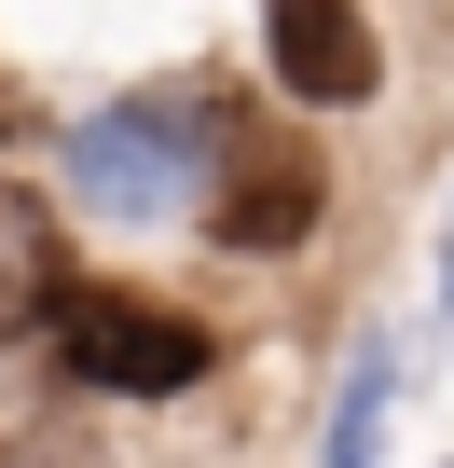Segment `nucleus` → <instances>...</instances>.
Wrapping results in <instances>:
<instances>
[{"label": "nucleus", "instance_id": "obj_3", "mask_svg": "<svg viewBox=\"0 0 454 468\" xmlns=\"http://www.w3.org/2000/svg\"><path fill=\"white\" fill-rule=\"evenodd\" d=\"M262 56H276V83H290V97H317V111H358V97L385 83V56H372V15H358V0H262Z\"/></svg>", "mask_w": 454, "mask_h": 468}, {"label": "nucleus", "instance_id": "obj_4", "mask_svg": "<svg viewBox=\"0 0 454 468\" xmlns=\"http://www.w3.org/2000/svg\"><path fill=\"white\" fill-rule=\"evenodd\" d=\"M317 207H331V179H317L303 152H248L235 193L206 207V234H220V249H248V262H276V249H303V234H317Z\"/></svg>", "mask_w": 454, "mask_h": 468}, {"label": "nucleus", "instance_id": "obj_7", "mask_svg": "<svg viewBox=\"0 0 454 468\" xmlns=\"http://www.w3.org/2000/svg\"><path fill=\"white\" fill-rule=\"evenodd\" d=\"M440 276H454V249H440Z\"/></svg>", "mask_w": 454, "mask_h": 468}, {"label": "nucleus", "instance_id": "obj_6", "mask_svg": "<svg viewBox=\"0 0 454 468\" xmlns=\"http://www.w3.org/2000/svg\"><path fill=\"white\" fill-rule=\"evenodd\" d=\"M28 303H56V262H42V234H28V220H0V331H15Z\"/></svg>", "mask_w": 454, "mask_h": 468}, {"label": "nucleus", "instance_id": "obj_1", "mask_svg": "<svg viewBox=\"0 0 454 468\" xmlns=\"http://www.w3.org/2000/svg\"><path fill=\"white\" fill-rule=\"evenodd\" d=\"M206 152H220V111H206L193 83H152V97H111V111L69 124V193L111 207V220H152V207L193 193Z\"/></svg>", "mask_w": 454, "mask_h": 468}, {"label": "nucleus", "instance_id": "obj_2", "mask_svg": "<svg viewBox=\"0 0 454 468\" xmlns=\"http://www.w3.org/2000/svg\"><path fill=\"white\" fill-rule=\"evenodd\" d=\"M56 358L97 399H179L206 372V331L165 303H124V290H56Z\"/></svg>", "mask_w": 454, "mask_h": 468}, {"label": "nucleus", "instance_id": "obj_5", "mask_svg": "<svg viewBox=\"0 0 454 468\" xmlns=\"http://www.w3.org/2000/svg\"><path fill=\"white\" fill-rule=\"evenodd\" d=\"M372 427H385V345H358V372H344V413H331V468H372Z\"/></svg>", "mask_w": 454, "mask_h": 468}]
</instances>
